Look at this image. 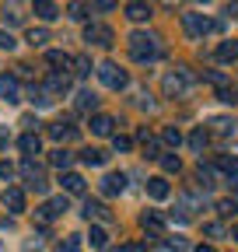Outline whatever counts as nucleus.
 Listing matches in <instances>:
<instances>
[{"mask_svg": "<svg viewBox=\"0 0 238 252\" xmlns=\"http://www.w3.org/2000/svg\"><path fill=\"white\" fill-rule=\"evenodd\" d=\"M130 56L137 63H151L161 56V39L154 35V32H133L130 35Z\"/></svg>", "mask_w": 238, "mask_h": 252, "instance_id": "obj_1", "label": "nucleus"}, {"mask_svg": "<svg viewBox=\"0 0 238 252\" xmlns=\"http://www.w3.org/2000/svg\"><path fill=\"white\" fill-rule=\"evenodd\" d=\"M189 88H193V70H189V67H175V70H168L165 81H161V91L168 94V98H182Z\"/></svg>", "mask_w": 238, "mask_h": 252, "instance_id": "obj_2", "label": "nucleus"}, {"mask_svg": "<svg viewBox=\"0 0 238 252\" xmlns=\"http://www.w3.org/2000/svg\"><path fill=\"white\" fill-rule=\"evenodd\" d=\"M95 74H98V81H102L105 88H112V91H123V88L130 84V74H126L123 67H119V63H112V60H105Z\"/></svg>", "mask_w": 238, "mask_h": 252, "instance_id": "obj_3", "label": "nucleus"}, {"mask_svg": "<svg viewBox=\"0 0 238 252\" xmlns=\"http://www.w3.org/2000/svg\"><path fill=\"white\" fill-rule=\"evenodd\" d=\"M18 172H21V179H25V186H28V189H35V193H46V186H49V182H46L42 168H39V165L32 161V158H25Z\"/></svg>", "mask_w": 238, "mask_h": 252, "instance_id": "obj_4", "label": "nucleus"}, {"mask_svg": "<svg viewBox=\"0 0 238 252\" xmlns=\"http://www.w3.org/2000/svg\"><path fill=\"white\" fill-rule=\"evenodd\" d=\"M182 28H186V35H189V39H203L207 32L214 28V21H210V18H203V14H196V11H186V14H182Z\"/></svg>", "mask_w": 238, "mask_h": 252, "instance_id": "obj_5", "label": "nucleus"}, {"mask_svg": "<svg viewBox=\"0 0 238 252\" xmlns=\"http://www.w3.org/2000/svg\"><path fill=\"white\" fill-rule=\"evenodd\" d=\"M84 42H91V46H112L116 35H112L109 25H88L84 28Z\"/></svg>", "mask_w": 238, "mask_h": 252, "instance_id": "obj_6", "label": "nucleus"}, {"mask_svg": "<svg viewBox=\"0 0 238 252\" xmlns=\"http://www.w3.org/2000/svg\"><path fill=\"white\" fill-rule=\"evenodd\" d=\"M0 98H4L7 105L21 102V84H18L14 74H0Z\"/></svg>", "mask_w": 238, "mask_h": 252, "instance_id": "obj_7", "label": "nucleus"}, {"mask_svg": "<svg viewBox=\"0 0 238 252\" xmlns=\"http://www.w3.org/2000/svg\"><path fill=\"white\" fill-rule=\"evenodd\" d=\"M123 189H126V175H123V172H109V175L102 179V193H105V196H119Z\"/></svg>", "mask_w": 238, "mask_h": 252, "instance_id": "obj_8", "label": "nucleus"}, {"mask_svg": "<svg viewBox=\"0 0 238 252\" xmlns=\"http://www.w3.org/2000/svg\"><path fill=\"white\" fill-rule=\"evenodd\" d=\"M18 147H21V154H25V158H32V161H35V154H42V140H39V133H32V130L21 133Z\"/></svg>", "mask_w": 238, "mask_h": 252, "instance_id": "obj_9", "label": "nucleus"}, {"mask_svg": "<svg viewBox=\"0 0 238 252\" xmlns=\"http://www.w3.org/2000/svg\"><path fill=\"white\" fill-rule=\"evenodd\" d=\"M46 63H49V67H56L53 74H70V67H74V56L60 53V49H53V53H46Z\"/></svg>", "mask_w": 238, "mask_h": 252, "instance_id": "obj_10", "label": "nucleus"}, {"mask_svg": "<svg viewBox=\"0 0 238 252\" xmlns=\"http://www.w3.org/2000/svg\"><path fill=\"white\" fill-rule=\"evenodd\" d=\"M4 207L11 210V214H25V193L18 186H7L4 189Z\"/></svg>", "mask_w": 238, "mask_h": 252, "instance_id": "obj_11", "label": "nucleus"}, {"mask_svg": "<svg viewBox=\"0 0 238 252\" xmlns=\"http://www.w3.org/2000/svg\"><path fill=\"white\" fill-rule=\"evenodd\" d=\"M140 228L151 231V235H161V231H165V217H161L158 210H147V214H140Z\"/></svg>", "mask_w": 238, "mask_h": 252, "instance_id": "obj_12", "label": "nucleus"}, {"mask_svg": "<svg viewBox=\"0 0 238 252\" xmlns=\"http://www.w3.org/2000/svg\"><path fill=\"white\" fill-rule=\"evenodd\" d=\"M88 220H109V207L102 200H84V210H81Z\"/></svg>", "mask_w": 238, "mask_h": 252, "instance_id": "obj_13", "label": "nucleus"}, {"mask_svg": "<svg viewBox=\"0 0 238 252\" xmlns=\"http://www.w3.org/2000/svg\"><path fill=\"white\" fill-rule=\"evenodd\" d=\"M112 126H116L112 116H102V112L91 116V133H95V137H112Z\"/></svg>", "mask_w": 238, "mask_h": 252, "instance_id": "obj_14", "label": "nucleus"}, {"mask_svg": "<svg viewBox=\"0 0 238 252\" xmlns=\"http://www.w3.org/2000/svg\"><path fill=\"white\" fill-rule=\"evenodd\" d=\"M172 193V186L161 179V175H154V179H147V196H151V200H165Z\"/></svg>", "mask_w": 238, "mask_h": 252, "instance_id": "obj_15", "label": "nucleus"}, {"mask_svg": "<svg viewBox=\"0 0 238 252\" xmlns=\"http://www.w3.org/2000/svg\"><path fill=\"white\" fill-rule=\"evenodd\" d=\"M214 168L231 179V175H238V158H235V154H217V158H214Z\"/></svg>", "mask_w": 238, "mask_h": 252, "instance_id": "obj_16", "label": "nucleus"}, {"mask_svg": "<svg viewBox=\"0 0 238 252\" xmlns=\"http://www.w3.org/2000/svg\"><path fill=\"white\" fill-rule=\"evenodd\" d=\"M217 60H221V63H235V60H238V39H224V42L217 46Z\"/></svg>", "mask_w": 238, "mask_h": 252, "instance_id": "obj_17", "label": "nucleus"}, {"mask_svg": "<svg viewBox=\"0 0 238 252\" xmlns=\"http://www.w3.org/2000/svg\"><path fill=\"white\" fill-rule=\"evenodd\" d=\"M74 109H77V112H95V109H98V98H95L91 91H77V102H74Z\"/></svg>", "mask_w": 238, "mask_h": 252, "instance_id": "obj_18", "label": "nucleus"}, {"mask_svg": "<svg viewBox=\"0 0 238 252\" xmlns=\"http://www.w3.org/2000/svg\"><path fill=\"white\" fill-rule=\"evenodd\" d=\"M70 161H74V154H70V151H63V147H56V151L49 154V165L63 168V172H70Z\"/></svg>", "mask_w": 238, "mask_h": 252, "instance_id": "obj_19", "label": "nucleus"}, {"mask_svg": "<svg viewBox=\"0 0 238 252\" xmlns=\"http://www.w3.org/2000/svg\"><path fill=\"white\" fill-rule=\"evenodd\" d=\"M63 189H67L70 196H77V193H84V179L77 172H63Z\"/></svg>", "mask_w": 238, "mask_h": 252, "instance_id": "obj_20", "label": "nucleus"}, {"mask_svg": "<svg viewBox=\"0 0 238 252\" xmlns=\"http://www.w3.org/2000/svg\"><path fill=\"white\" fill-rule=\"evenodd\" d=\"M35 14H39L42 21H56V18H60V7L49 4V0H39V4H35Z\"/></svg>", "mask_w": 238, "mask_h": 252, "instance_id": "obj_21", "label": "nucleus"}, {"mask_svg": "<svg viewBox=\"0 0 238 252\" xmlns=\"http://www.w3.org/2000/svg\"><path fill=\"white\" fill-rule=\"evenodd\" d=\"M49 137H53V140H70V137H74V126H70V123H53V126H49Z\"/></svg>", "mask_w": 238, "mask_h": 252, "instance_id": "obj_22", "label": "nucleus"}, {"mask_svg": "<svg viewBox=\"0 0 238 252\" xmlns=\"http://www.w3.org/2000/svg\"><path fill=\"white\" fill-rule=\"evenodd\" d=\"M126 18L130 21H147V18H151V7H147V4H126Z\"/></svg>", "mask_w": 238, "mask_h": 252, "instance_id": "obj_23", "label": "nucleus"}, {"mask_svg": "<svg viewBox=\"0 0 238 252\" xmlns=\"http://www.w3.org/2000/svg\"><path fill=\"white\" fill-rule=\"evenodd\" d=\"M207 140H210V133H207L203 126H196V130L189 133V147H193V151H203V147H207Z\"/></svg>", "mask_w": 238, "mask_h": 252, "instance_id": "obj_24", "label": "nucleus"}, {"mask_svg": "<svg viewBox=\"0 0 238 252\" xmlns=\"http://www.w3.org/2000/svg\"><path fill=\"white\" fill-rule=\"evenodd\" d=\"M161 140H165L168 147H178V144H182V130H178V126H165V130H161Z\"/></svg>", "mask_w": 238, "mask_h": 252, "instance_id": "obj_25", "label": "nucleus"}, {"mask_svg": "<svg viewBox=\"0 0 238 252\" xmlns=\"http://www.w3.org/2000/svg\"><path fill=\"white\" fill-rule=\"evenodd\" d=\"M81 158H84V165H105V151H95V147H88V151H81Z\"/></svg>", "mask_w": 238, "mask_h": 252, "instance_id": "obj_26", "label": "nucleus"}, {"mask_svg": "<svg viewBox=\"0 0 238 252\" xmlns=\"http://www.w3.org/2000/svg\"><path fill=\"white\" fill-rule=\"evenodd\" d=\"M196 179H200V186H203V189H210V186H214V168L200 161V168H196Z\"/></svg>", "mask_w": 238, "mask_h": 252, "instance_id": "obj_27", "label": "nucleus"}, {"mask_svg": "<svg viewBox=\"0 0 238 252\" xmlns=\"http://www.w3.org/2000/svg\"><path fill=\"white\" fill-rule=\"evenodd\" d=\"M161 168H165V172H178V168H182V161H178V154H175V151L161 154Z\"/></svg>", "mask_w": 238, "mask_h": 252, "instance_id": "obj_28", "label": "nucleus"}, {"mask_svg": "<svg viewBox=\"0 0 238 252\" xmlns=\"http://www.w3.org/2000/svg\"><path fill=\"white\" fill-rule=\"evenodd\" d=\"M28 42H32V46H46L49 42V32L46 28H28Z\"/></svg>", "mask_w": 238, "mask_h": 252, "instance_id": "obj_29", "label": "nucleus"}, {"mask_svg": "<svg viewBox=\"0 0 238 252\" xmlns=\"http://www.w3.org/2000/svg\"><path fill=\"white\" fill-rule=\"evenodd\" d=\"M88 238H91V249H105V245H109L105 228H91V235H88Z\"/></svg>", "mask_w": 238, "mask_h": 252, "instance_id": "obj_30", "label": "nucleus"}, {"mask_svg": "<svg viewBox=\"0 0 238 252\" xmlns=\"http://www.w3.org/2000/svg\"><path fill=\"white\" fill-rule=\"evenodd\" d=\"M74 74H77V77H88V74H91V60H88V56H77V60H74Z\"/></svg>", "mask_w": 238, "mask_h": 252, "instance_id": "obj_31", "label": "nucleus"}, {"mask_svg": "<svg viewBox=\"0 0 238 252\" xmlns=\"http://www.w3.org/2000/svg\"><path fill=\"white\" fill-rule=\"evenodd\" d=\"M203 235H207V238H224V224L210 220V224H203Z\"/></svg>", "mask_w": 238, "mask_h": 252, "instance_id": "obj_32", "label": "nucleus"}, {"mask_svg": "<svg viewBox=\"0 0 238 252\" xmlns=\"http://www.w3.org/2000/svg\"><path fill=\"white\" fill-rule=\"evenodd\" d=\"M60 252H81V238H77V235L63 238V242H60Z\"/></svg>", "mask_w": 238, "mask_h": 252, "instance_id": "obj_33", "label": "nucleus"}, {"mask_svg": "<svg viewBox=\"0 0 238 252\" xmlns=\"http://www.w3.org/2000/svg\"><path fill=\"white\" fill-rule=\"evenodd\" d=\"M217 214H221V217H231V214H238V203H235V200H221V203H217Z\"/></svg>", "mask_w": 238, "mask_h": 252, "instance_id": "obj_34", "label": "nucleus"}, {"mask_svg": "<svg viewBox=\"0 0 238 252\" xmlns=\"http://www.w3.org/2000/svg\"><path fill=\"white\" fill-rule=\"evenodd\" d=\"M165 249H168V252H186V249H189V242H186V238H168V242H165Z\"/></svg>", "mask_w": 238, "mask_h": 252, "instance_id": "obj_35", "label": "nucleus"}, {"mask_svg": "<svg viewBox=\"0 0 238 252\" xmlns=\"http://www.w3.org/2000/svg\"><path fill=\"white\" fill-rule=\"evenodd\" d=\"M67 11H70V18H77V21H84V18H88V11H91V7H88V4H70Z\"/></svg>", "mask_w": 238, "mask_h": 252, "instance_id": "obj_36", "label": "nucleus"}, {"mask_svg": "<svg viewBox=\"0 0 238 252\" xmlns=\"http://www.w3.org/2000/svg\"><path fill=\"white\" fill-rule=\"evenodd\" d=\"M112 147H116V151H130V147H133V140H130V137H119V133H116V137H112Z\"/></svg>", "mask_w": 238, "mask_h": 252, "instance_id": "obj_37", "label": "nucleus"}, {"mask_svg": "<svg viewBox=\"0 0 238 252\" xmlns=\"http://www.w3.org/2000/svg\"><path fill=\"white\" fill-rule=\"evenodd\" d=\"M116 252H147V245L144 242H126V245H119Z\"/></svg>", "mask_w": 238, "mask_h": 252, "instance_id": "obj_38", "label": "nucleus"}, {"mask_svg": "<svg viewBox=\"0 0 238 252\" xmlns=\"http://www.w3.org/2000/svg\"><path fill=\"white\" fill-rule=\"evenodd\" d=\"M14 46H18V42H14V35H11V32H0V49H7V53H11Z\"/></svg>", "mask_w": 238, "mask_h": 252, "instance_id": "obj_39", "label": "nucleus"}, {"mask_svg": "<svg viewBox=\"0 0 238 252\" xmlns=\"http://www.w3.org/2000/svg\"><path fill=\"white\" fill-rule=\"evenodd\" d=\"M217 98H221V102H238V91H231V88H221V91H217Z\"/></svg>", "mask_w": 238, "mask_h": 252, "instance_id": "obj_40", "label": "nucleus"}, {"mask_svg": "<svg viewBox=\"0 0 238 252\" xmlns=\"http://www.w3.org/2000/svg\"><path fill=\"white\" fill-rule=\"evenodd\" d=\"M210 126H214V133H231V123L228 119H214Z\"/></svg>", "mask_w": 238, "mask_h": 252, "instance_id": "obj_41", "label": "nucleus"}, {"mask_svg": "<svg viewBox=\"0 0 238 252\" xmlns=\"http://www.w3.org/2000/svg\"><path fill=\"white\" fill-rule=\"evenodd\" d=\"M0 179H7V182H11V179H14V165H7V161L0 165Z\"/></svg>", "mask_w": 238, "mask_h": 252, "instance_id": "obj_42", "label": "nucleus"}, {"mask_svg": "<svg viewBox=\"0 0 238 252\" xmlns=\"http://www.w3.org/2000/svg\"><path fill=\"white\" fill-rule=\"evenodd\" d=\"M116 4H112V0H98V4H91V11H112Z\"/></svg>", "mask_w": 238, "mask_h": 252, "instance_id": "obj_43", "label": "nucleus"}, {"mask_svg": "<svg viewBox=\"0 0 238 252\" xmlns=\"http://www.w3.org/2000/svg\"><path fill=\"white\" fill-rule=\"evenodd\" d=\"M228 189H231V196H238V175H231V179H228Z\"/></svg>", "mask_w": 238, "mask_h": 252, "instance_id": "obj_44", "label": "nucleus"}, {"mask_svg": "<svg viewBox=\"0 0 238 252\" xmlns=\"http://www.w3.org/2000/svg\"><path fill=\"white\" fill-rule=\"evenodd\" d=\"M0 151H7V133L0 130Z\"/></svg>", "mask_w": 238, "mask_h": 252, "instance_id": "obj_45", "label": "nucleus"}, {"mask_svg": "<svg viewBox=\"0 0 238 252\" xmlns=\"http://www.w3.org/2000/svg\"><path fill=\"white\" fill-rule=\"evenodd\" d=\"M196 252H214V245H196Z\"/></svg>", "mask_w": 238, "mask_h": 252, "instance_id": "obj_46", "label": "nucleus"}, {"mask_svg": "<svg viewBox=\"0 0 238 252\" xmlns=\"http://www.w3.org/2000/svg\"><path fill=\"white\" fill-rule=\"evenodd\" d=\"M231 238H235V242H238V224H235V228H231Z\"/></svg>", "mask_w": 238, "mask_h": 252, "instance_id": "obj_47", "label": "nucleus"}]
</instances>
